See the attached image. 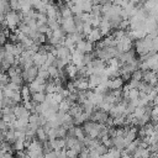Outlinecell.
<instances>
[{
    "instance_id": "cell-1",
    "label": "cell",
    "mask_w": 158,
    "mask_h": 158,
    "mask_svg": "<svg viewBox=\"0 0 158 158\" xmlns=\"http://www.w3.org/2000/svg\"><path fill=\"white\" fill-rule=\"evenodd\" d=\"M116 49L118 51V53H125V52H128L131 49H133V41L125 36L122 40H120L118 42H116Z\"/></svg>"
},
{
    "instance_id": "cell-2",
    "label": "cell",
    "mask_w": 158,
    "mask_h": 158,
    "mask_svg": "<svg viewBox=\"0 0 158 158\" xmlns=\"http://www.w3.org/2000/svg\"><path fill=\"white\" fill-rule=\"evenodd\" d=\"M37 75H38V68L36 67V65H32L31 68H28V69H23L22 70V73H21V77H22V79H23V81H26V83H32L36 78H37Z\"/></svg>"
},
{
    "instance_id": "cell-3",
    "label": "cell",
    "mask_w": 158,
    "mask_h": 158,
    "mask_svg": "<svg viewBox=\"0 0 158 158\" xmlns=\"http://www.w3.org/2000/svg\"><path fill=\"white\" fill-rule=\"evenodd\" d=\"M60 27H62V30L65 32V35H72V33H74V32H75V25H74L73 16H72V17H68V19H62Z\"/></svg>"
},
{
    "instance_id": "cell-4",
    "label": "cell",
    "mask_w": 158,
    "mask_h": 158,
    "mask_svg": "<svg viewBox=\"0 0 158 158\" xmlns=\"http://www.w3.org/2000/svg\"><path fill=\"white\" fill-rule=\"evenodd\" d=\"M107 120H109V114L104 112L101 110H95L90 115V121H94V122H98V123H101V125H105Z\"/></svg>"
},
{
    "instance_id": "cell-5",
    "label": "cell",
    "mask_w": 158,
    "mask_h": 158,
    "mask_svg": "<svg viewBox=\"0 0 158 158\" xmlns=\"http://www.w3.org/2000/svg\"><path fill=\"white\" fill-rule=\"evenodd\" d=\"M142 81L149 84L151 86H156L158 84V74L157 73H153L152 70H146L143 72V78H142Z\"/></svg>"
},
{
    "instance_id": "cell-6",
    "label": "cell",
    "mask_w": 158,
    "mask_h": 158,
    "mask_svg": "<svg viewBox=\"0 0 158 158\" xmlns=\"http://www.w3.org/2000/svg\"><path fill=\"white\" fill-rule=\"evenodd\" d=\"M123 85H125V81L121 79V77L109 79L107 83H106V86H107L109 90H121Z\"/></svg>"
},
{
    "instance_id": "cell-7",
    "label": "cell",
    "mask_w": 158,
    "mask_h": 158,
    "mask_svg": "<svg viewBox=\"0 0 158 158\" xmlns=\"http://www.w3.org/2000/svg\"><path fill=\"white\" fill-rule=\"evenodd\" d=\"M48 143L52 148V151H62L65 149V139L64 138H54V139H48Z\"/></svg>"
},
{
    "instance_id": "cell-8",
    "label": "cell",
    "mask_w": 158,
    "mask_h": 158,
    "mask_svg": "<svg viewBox=\"0 0 158 158\" xmlns=\"http://www.w3.org/2000/svg\"><path fill=\"white\" fill-rule=\"evenodd\" d=\"M14 115H15V117L16 118H20V117H25V118H28L30 117V115H31V112L30 111H27L22 105H15L14 106Z\"/></svg>"
},
{
    "instance_id": "cell-9",
    "label": "cell",
    "mask_w": 158,
    "mask_h": 158,
    "mask_svg": "<svg viewBox=\"0 0 158 158\" xmlns=\"http://www.w3.org/2000/svg\"><path fill=\"white\" fill-rule=\"evenodd\" d=\"M88 42H91V43H98L99 41H101L102 40V36H101V33H100V31H99V28H93L91 30V32L86 36V38H85Z\"/></svg>"
},
{
    "instance_id": "cell-10",
    "label": "cell",
    "mask_w": 158,
    "mask_h": 158,
    "mask_svg": "<svg viewBox=\"0 0 158 158\" xmlns=\"http://www.w3.org/2000/svg\"><path fill=\"white\" fill-rule=\"evenodd\" d=\"M46 58H47V54H42L40 52L35 53L32 56V62H33V65H36L37 68L42 67L44 63H46Z\"/></svg>"
},
{
    "instance_id": "cell-11",
    "label": "cell",
    "mask_w": 158,
    "mask_h": 158,
    "mask_svg": "<svg viewBox=\"0 0 158 158\" xmlns=\"http://www.w3.org/2000/svg\"><path fill=\"white\" fill-rule=\"evenodd\" d=\"M102 81V75H96V74H93L88 78V83H89V89L93 90L94 88H96L98 85H100Z\"/></svg>"
},
{
    "instance_id": "cell-12",
    "label": "cell",
    "mask_w": 158,
    "mask_h": 158,
    "mask_svg": "<svg viewBox=\"0 0 158 158\" xmlns=\"http://www.w3.org/2000/svg\"><path fill=\"white\" fill-rule=\"evenodd\" d=\"M70 51L65 47V46H59V47H57V58H59V59H69L70 58Z\"/></svg>"
},
{
    "instance_id": "cell-13",
    "label": "cell",
    "mask_w": 158,
    "mask_h": 158,
    "mask_svg": "<svg viewBox=\"0 0 158 158\" xmlns=\"http://www.w3.org/2000/svg\"><path fill=\"white\" fill-rule=\"evenodd\" d=\"M64 72H65V74H67V78L70 79V80L75 79L77 75H78V68H77L74 64H72V63L68 64V65L64 68Z\"/></svg>"
},
{
    "instance_id": "cell-14",
    "label": "cell",
    "mask_w": 158,
    "mask_h": 158,
    "mask_svg": "<svg viewBox=\"0 0 158 158\" xmlns=\"http://www.w3.org/2000/svg\"><path fill=\"white\" fill-rule=\"evenodd\" d=\"M152 154L148 151V148H137L136 152L132 154V158H149Z\"/></svg>"
},
{
    "instance_id": "cell-15",
    "label": "cell",
    "mask_w": 158,
    "mask_h": 158,
    "mask_svg": "<svg viewBox=\"0 0 158 158\" xmlns=\"http://www.w3.org/2000/svg\"><path fill=\"white\" fill-rule=\"evenodd\" d=\"M68 114L74 118V117L79 116L80 114H83V106H81V105H79V104H74V105H72V106H70V109H69Z\"/></svg>"
},
{
    "instance_id": "cell-16",
    "label": "cell",
    "mask_w": 158,
    "mask_h": 158,
    "mask_svg": "<svg viewBox=\"0 0 158 158\" xmlns=\"http://www.w3.org/2000/svg\"><path fill=\"white\" fill-rule=\"evenodd\" d=\"M31 100L35 104H42L46 101V93H35L31 95Z\"/></svg>"
},
{
    "instance_id": "cell-17",
    "label": "cell",
    "mask_w": 158,
    "mask_h": 158,
    "mask_svg": "<svg viewBox=\"0 0 158 158\" xmlns=\"http://www.w3.org/2000/svg\"><path fill=\"white\" fill-rule=\"evenodd\" d=\"M20 94H21L22 101H28V100H31V91H30V89H28L27 85H22V86H21Z\"/></svg>"
},
{
    "instance_id": "cell-18",
    "label": "cell",
    "mask_w": 158,
    "mask_h": 158,
    "mask_svg": "<svg viewBox=\"0 0 158 158\" xmlns=\"http://www.w3.org/2000/svg\"><path fill=\"white\" fill-rule=\"evenodd\" d=\"M36 139H38L42 143H44V142L48 141V136H47V133L44 132V130L42 127H38L37 131H36Z\"/></svg>"
},
{
    "instance_id": "cell-19",
    "label": "cell",
    "mask_w": 158,
    "mask_h": 158,
    "mask_svg": "<svg viewBox=\"0 0 158 158\" xmlns=\"http://www.w3.org/2000/svg\"><path fill=\"white\" fill-rule=\"evenodd\" d=\"M138 91L139 93H143V94H149L152 90H153V86H151L149 84H147V83H144V81H139V84H138Z\"/></svg>"
},
{
    "instance_id": "cell-20",
    "label": "cell",
    "mask_w": 158,
    "mask_h": 158,
    "mask_svg": "<svg viewBox=\"0 0 158 158\" xmlns=\"http://www.w3.org/2000/svg\"><path fill=\"white\" fill-rule=\"evenodd\" d=\"M15 141H16V137H15V130H12V128L10 127V130L5 132V142H7V143H10V144L12 146V144L15 143Z\"/></svg>"
},
{
    "instance_id": "cell-21",
    "label": "cell",
    "mask_w": 158,
    "mask_h": 158,
    "mask_svg": "<svg viewBox=\"0 0 158 158\" xmlns=\"http://www.w3.org/2000/svg\"><path fill=\"white\" fill-rule=\"evenodd\" d=\"M70 106H72V105H70L65 99H63V100L59 102V105H58V111H59V112H63V114H68Z\"/></svg>"
},
{
    "instance_id": "cell-22",
    "label": "cell",
    "mask_w": 158,
    "mask_h": 158,
    "mask_svg": "<svg viewBox=\"0 0 158 158\" xmlns=\"http://www.w3.org/2000/svg\"><path fill=\"white\" fill-rule=\"evenodd\" d=\"M74 137H75L78 141L83 142V139L85 138V133H84L81 126H74Z\"/></svg>"
},
{
    "instance_id": "cell-23",
    "label": "cell",
    "mask_w": 158,
    "mask_h": 158,
    "mask_svg": "<svg viewBox=\"0 0 158 158\" xmlns=\"http://www.w3.org/2000/svg\"><path fill=\"white\" fill-rule=\"evenodd\" d=\"M138 143H139V138H136L133 142H131L130 144H127L125 149H126L130 154H133V153L136 152V149L138 148Z\"/></svg>"
},
{
    "instance_id": "cell-24",
    "label": "cell",
    "mask_w": 158,
    "mask_h": 158,
    "mask_svg": "<svg viewBox=\"0 0 158 158\" xmlns=\"http://www.w3.org/2000/svg\"><path fill=\"white\" fill-rule=\"evenodd\" d=\"M65 149H72L79 141L75 137H65Z\"/></svg>"
},
{
    "instance_id": "cell-25",
    "label": "cell",
    "mask_w": 158,
    "mask_h": 158,
    "mask_svg": "<svg viewBox=\"0 0 158 158\" xmlns=\"http://www.w3.org/2000/svg\"><path fill=\"white\" fill-rule=\"evenodd\" d=\"M12 148H14V151H16V152H19V151H25V149H26V148H25V139H16L15 143L12 144Z\"/></svg>"
},
{
    "instance_id": "cell-26",
    "label": "cell",
    "mask_w": 158,
    "mask_h": 158,
    "mask_svg": "<svg viewBox=\"0 0 158 158\" xmlns=\"http://www.w3.org/2000/svg\"><path fill=\"white\" fill-rule=\"evenodd\" d=\"M9 11H11V10H10V6H9V1H6V0H0V14L6 15Z\"/></svg>"
},
{
    "instance_id": "cell-27",
    "label": "cell",
    "mask_w": 158,
    "mask_h": 158,
    "mask_svg": "<svg viewBox=\"0 0 158 158\" xmlns=\"http://www.w3.org/2000/svg\"><path fill=\"white\" fill-rule=\"evenodd\" d=\"M48 74H49V78H52V79L59 78V69L54 65H51V67H48Z\"/></svg>"
},
{
    "instance_id": "cell-28",
    "label": "cell",
    "mask_w": 158,
    "mask_h": 158,
    "mask_svg": "<svg viewBox=\"0 0 158 158\" xmlns=\"http://www.w3.org/2000/svg\"><path fill=\"white\" fill-rule=\"evenodd\" d=\"M9 6H10V10H11V11H15V12H19V11L21 10V4H20V1H17V0H11V1H9Z\"/></svg>"
},
{
    "instance_id": "cell-29",
    "label": "cell",
    "mask_w": 158,
    "mask_h": 158,
    "mask_svg": "<svg viewBox=\"0 0 158 158\" xmlns=\"http://www.w3.org/2000/svg\"><path fill=\"white\" fill-rule=\"evenodd\" d=\"M90 15H91V14H90ZM100 22H101V16H94V15H91L90 25H91L93 28H99Z\"/></svg>"
},
{
    "instance_id": "cell-30",
    "label": "cell",
    "mask_w": 158,
    "mask_h": 158,
    "mask_svg": "<svg viewBox=\"0 0 158 158\" xmlns=\"http://www.w3.org/2000/svg\"><path fill=\"white\" fill-rule=\"evenodd\" d=\"M81 9H83V12H88V14H90V12H91V9H93V1H90V0H85V1H83V4H81Z\"/></svg>"
},
{
    "instance_id": "cell-31",
    "label": "cell",
    "mask_w": 158,
    "mask_h": 158,
    "mask_svg": "<svg viewBox=\"0 0 158 158\" xmlns=\"http://www.w3.org/2000/svg\"><path fill=\"white\" fill-rule=\"evenodd\" d=\"M67 137V130L63 126H59L56 128V138H65Z\"/></svg>"
},
{
    "instance_id": "cell-32",
    "label": "cell",
    "mask_w": 158,
    "mask_h": 158,
    "mask_svg": "<svg viewBox=\"0 0 158 158\" xmlns=\"http://www.w3.org/2000/svg\"><path fill=\"white\" fill-rule=\"evenodd\" d=\"M127 98H128V100H137V99H139V91H138V89H131L128 91Z\"/></svg>"
},
{
    "instance_id": "cell-33",
    "label": "cell",
    "mask_w": 158,
    "mask_h": 158,
    "mask_svg": "<svg viewBox=\"0 0 158 158\" xmlns=\"http://www.w3.org/2000/svg\"><path fill=\"white\" fill-rule=\"evenodd\" d=\"M142 78H143V72L139 70V69L135 70V72L132 73V75H131V79H133V80H136V81H142Z\"/></svg>"
},
{
    "instance_id": "cell-34",
    "label": "cell",
    "mask_w": 158,
    "mask_h": 158,
    "mask_svg": "<svg viewBox=\"0 0 158 158\" xmlns=\"http://www.w3.org/2000/svg\"><path fill=\"white\" fill-rule=\"evenodd\" d=\"M146 114V107H141V106H137L136 109H135V111H133V116L136 117V118H139L141 116H143Z\"/></svg>"
},
{
    "instance_id": "cell-35",
    "label": "cell",
    "mask_w": 158,
    "mask_h": 158,
    "mask_svg": "<svg viewBox=\"0 0 158 158\" xmlns=\"http://www.w3.org/2000/svg\"><path fill=\"white\" fill-rule=\"evenodd\" d=\"M94 151H95V152H96L99 156H105V154L109 152V148H106L104 144H101V143H100V144H99V146H98V147H96Z\"/></svg>"
},
{
    "instance_id": "cell-36",
    "label": "cell",
    "mask_w": 158,
    "mask_h": 158,
    "mask_svg": "<svg viewBox=\"0 0 158 158\" xmlns=\"http://www.w3.org/2000/svg\"><path fill=\"white\" fill-rule=\"evenodd\" d=\"M10 83H14V84H16V85H19V86H22V84H23V79H22L21 75H16V77L10 78Z\"/></svg>"
},
{
    "instance_id": "cell-37",
    "label": "cell",
    "mask_w": 158,
    "mask_h": 158,
    "mask_svg": "<svg viewBox=\"0 0 158 158\" xmlns=\"http://www.w3.org/2000/svg\"><path fill=\"white\" fill-rule=\"evenodd\" d=\"M106 65H109V67H116V68H120V62H118V59H117V58H111V59H109V60L106 62Z\"/></svg>"
},
{
    "instance_id": "cell-38",
    "label": "cell",
    "mask_w": 158,
    "mask_h": 158,
    "mask_svg": "<svg viewBox=\"0 0 158 158\" xmlns=\"http://www.w3.org/2000/svg\"><path fill=\"white\" fill-rule=\"evenodd\" d=\"M65 157L67 158H78L79 153L75 152L74 149H65Z\"/></svg>"
},
{
    "instance_id": "cell-39",
    "label": "cell",
    "mask_w": 158,
    "mask_h": 158,
    "mask_svg": "<svg viewBox=\"0 0 158 158\" xmlns=\"http://www.w3.org/2000/svg\"><path fill=\"white\" fill-rule=\"evenodd\" d=\"M91 30H93V27H91L90 23H84V25H83V35L85 36V38H86V36L91 32Z\"/></svg>"
},
{
    "instance_id": "cell-40",
    "label": "cell",
    "mask_w": 158,
    "mask_h": 158,
    "mask_svg": "<svg viewBox=\"0 0 158 158\" xmlns=\"http://www.w3.org/2000/svg\"><path fill=\"white\" fill-rule=\"evenodd\" d=\"M9 130H10V125H7L5 121L0 120V131H1L2 133H5V132L9 131Z\"/></svg>"
},
{
    "instance_id": "cell-41",
    "label": "cell",
    "mask_w": 158,
    "mask_h": 158,
    "mask_svg": "<svg viewBox=\"0 0 158 158\" xmlns=\"http://www.w3.org/2000/svg\"><path fill=\"white\" fill-rule=\"evenodd\" d=\"M78 158H91L90 154H89V149L88 148H84L80 153H79V157Z\"/></svg>"
},
{
    "instance_id": "cell-42",
    "label": "cell",
    "mask_w": 158,
    "mask_h": 158,
    "mask_svg": "<svg viewBox=\"0 0 158 158\" xmlns=\"http://www.w3.org/2000/svg\"><path fill=\"white\" fill-rule=\"evenodd\" d=\"M44 158H57V152L56 151H52L49 153H46L44 154Z\"/></svg>"
},
{
    "instance_id": "cell-43",
    "label": "cell",
    "mask_w": 158,
    "mask_h": 158,
    "mask_svg": "<svg viewBox=\"0 0 158 158\" xmlns=\"http://www.w3.org/2000/svg\"><path fill=\"white\" fill-rule=\"evenodd\" d=\"M152 116H158V104L157 105H154L153 107H152V111H151V117Z\"/></svg>"
},
{
    "instance_id": "cell-44",
    "label": "cell",
    "mask_w": 158,
    "mask_h": 158,
    "mask_svg": "<svg viewBox=\"0 0 158 158\" xmlns=\"http://www.w3.org/2000/svg\"><path fill=\"white\" fill-rule=\"evenodd\" d=\"M0 158H14V154L12 153H0Z\"/></svg>"
},
{
    "instance_id": "cell-45",
    "label": "cell",
    "mask_w": 158,
    "mask_h": 158,
    "mask_svg": "<svg viewBox=\"0 0 158 158\" xmlns=\"http://www.w3.org/2000/svg\"><path fill=\"white\" fill-rule=\"evenodd\" d=\"M2 116H4V115H2V110H1V109H0V120H1V118H2Z\"/></svg>"
}]
</instances>
